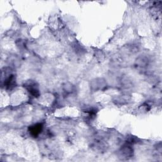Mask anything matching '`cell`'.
Listing matches in <instances>:
<instances>
[{
    "label": "cell",
    "mask_w": 162,
    "mask_h": 162,
    "mask_svg": "<svg viewBox=\"0 0 162 162\" xmlns=\"http://www.w3.org/2000/svg\"><path fill=\"white\" fill-rule=\"evenodd\" d=\"M24 87L34 97H38L39 96V90L38 88V85L36 82L33 81H29L25 84Z\"/></svg>",
    "instance_id": "obj_1"
},
{
    "label": "cell",
    "mask_w": 162,
    "mask_h": 162,
    "mask_svg": "<svg viewBox=\"0 0 162 162\" xmlns=\"http://www.w3.org/2000/svg\"><path fill=\"white\" fill-rule=\"evenodd\" d=\"M106 85L105 81L103 79L98 78L93 80L91 82V88L93 91L103 89Z\"/></svg>",
    "instance_id": "obj_2"
},
{
    "label": "cell",
    "mask_w": 162,
    "mask_h": 162,
    "mask_svg": "<svg viewBox=\"0 0 162 162\" xmlns=\"http://www.w3.org/2000/svg\"><path fill=\"white\" fill-rule=\"evenodd\" d=\"M43 128V126L42 124H37L35 125H32L29 127V131L30 134L33 137H38V136L42 132Z\"/></svg>",
    "instance_id": "obj_3"
},
{
    "label": "cell",
    "mask_w": 162,
    "mask_h": 162,
    "mask_svg": "<svg viewBox=\"0 0 162 162\" xmlns=\"http://www.w3.org/2000/svg\"><path fill=\"white\" fill-rule=\"evenodd\" d=\"M121 155L125 158H129L132 156L133 151L132 148L128 146H124L121 149Z\"/></svg>",
    "instance_id": "obj_4"
},
{
    "label": "cell",
    "mask_w": 162,
    "mask_h": 162,
    "mask_svg": "<svg viewBox=\"0 0 162 162\" xmlns=\"http://www.w3.org/2000/svg\"><path fill=\"white\" fill-rule=\"evenodd\" d=\"M15 81V78L14 75H10V77L6 79V80L5 82V85L7 88H10L14 87V82Z\"/></svg>",
    "instance_id": "obj_5"
},
{
    "label": "cell",
    "mask_w": 162,
    "mask_h": 162,
    "mask_svg": "<svg viewBox=\"0 0 162 162\" xmlns=\"http://www.w3.org/2000/svg\"><path fill=\"white\" fill-rule=\"evenodd\" d=\"M64 89L67 93H72L73 91V86L72 84H67L64 86Z\"/></svg>",
    "instance_id": "obj_6"
},
{
    "label": "cell",
    "mask_w": 162,
    "mask_h": 162,
    "mask_svg": "<svg viewBox=\"0 0 162 162\" xmlns=\"http://www.w3.org/2000/svg\"><path fill=\"white\" fill-rule=\"evenodd\" d=\"M139 60H140V61H144V58H139ZM146 63H147V61H144V63L141 64V67H144V64H146Z\"/></svg>",
    "instance_id": "obj_7"
}]
</instances>
